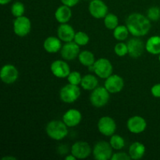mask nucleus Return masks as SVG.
<instances>
[{
  "instance_id": "18",
  "label": "nucleus",
  "mask_w": 160,
  "mask_h": 160,
  "mask_svg": "<svg viewBox=\"0 0 160 160\" xmlns=\"http://www.w3.org/2000/svg\"><path fill=\"white\" fill-rule=\"evenodd\" d=\"M76 32L71 25L68 23H60L57 29V35L63 42H73Z\"/></svg>"
},
{
  "instance_id": "13",
  "label": "nucleus",
  "mask_w": 160,
  "mask_h": 160,
  "mask_svg": "<svg viewBox=\"0 0 160 160\" xmlns=\"http://www.w3.org/2000/svg\"><path fill=\"white\" fill-rule=\"evenodd\" d=\"M80 52V46L74 42H66L60 50V55L66 61H72L78 58Z\"/></svg>"
},
{
  "instance_id": "27",
  "label": "nucleus",
  "mask_w": 160,
  "mask_h": 160,
  "mask_svg": "<svg viewBox=\"0 0 160 160\" xmlns=\"http://www.w3.org/2000/svg\"><path fill=\"white\" fill-rule=\"evenodd\" d=\"M109 144L115 150H121L125 146V140L119 134H112L109 139Z\"/></svg>"
},
{
  "instance_id": "32",
  "label": "nucleus",
  "mask_w": 160,
  "mask_h": 160,
  "mask_svg": "<svg viewBox=\"0 0 160 160\" xmlns=\"http://www.w3.org/2000/svg\"><path fill=\"white\" fill-rule=\"evenodd\" d=\"M147 17L151 21H157L160 19V8L158 6L150 7L147 11Z\"/></svg>"
},
{
  "instance_id": "22",
  "label": "nucleus",
  "mask_w": 160,
  "mask_h": 160,
  "mask_svg": "<svg viewBox=\"0 0 160 160\" xmlns=\"http://www.w3.org/2000/svg\"><path fill=\"white\" fill-rule=\"evenodd\" d=\"M145 50L153 56L160 54V36L154 35L150 37L145 42Z\"/></svg>"
},
{
  "instance_id": "2",
  "label": "nucleus",
  "mask_w": 160,
  "mask_h": 160,
  "mask_svg": "<svg viewBox=\"0 0 160 160\" xmlns=\"http://www.w3.org/2000/svg\"><path fill=\"white\" fill-rule=\"evenodd\" d=\"M46 134L50 138L55 141H61L68 135V127L62 120H54L48 122L47 124Z\"/></svg>"
},
{
  "instance_id": "5",
  "label": "nucleus",
  "mask_w": 160,
  "mask_h": 160,
  "mask_svg": "<svg viewBox=\"0 0 160 160\" xmlns=\"http://www.w3.org/2000/svg\"><path fill=\"white\" fill-rule=\"evenodd\" d=\"M81 96V88L78 85L67 84L60 89L59 98L65 103H73Z\"/></svg>"
},
{
  "instance_id": "31",
  "label": "nucleus",
  "mask_w": 160,
  "mask_h": 160,
  "mask_svg": "<svg viewBox=\"0 0 160 160\" xmlns=\"http://www.w3.org/2000/svg\"><path fill=\"white\" fill-rule=\"evenodd\" d=\"M67 81L68 83L74 85H80L82 80V77L80 72L78 71H72L67 77Z\"/></svg>"
},
{
  "instance_id": "29",
  "label": "nucleus",
  "mask_w": 160,
  "mask_h": 160,
  "mask_svg": "<svg viewBox=\"0 0 160 160\" xmlns=\"http://www.w3.org/2000/svg\"><path fill=\"white\" fill-rule=\"evenodd\" d=\"M25 12V6L21 2H15L11 6V13L14 17H19L23 16Z\"/></svg>"
},
{
  "instance_id": "34",
  "label": "nucleus",
  "mask_w": 160,
  "mask_h": 160,
  "mask_svg": "<svg viewBox=\"0 0 160 160\" xmlns=\"http://www.w3.org/2000/svg\"><path fill=\"white\" fill-rule=\"evenodd\" d=\"M151 94L155 98H160V83H157L152 87Z\"/></svg>"
},
{
  "instance_id": "28",
  "label": "nucleus",
  "mask_w": 160,
  "mask_h": 160,
  "mask_svg": "<svg viewBox=\"0 0 160 160\" xmlns=\"http://www.w3.org/2000/svg\"><path fill=\"white\" fill-rule=\"evenodd\" d=\"M89 40H90V38L87 33L84 31H78L75 34L73 42L78 44L79 46H85L88 44Z\"/></svg>"
},
{
  "instance_id": "4",
  "label": "nucleus",
  "mask_w": 160,
  "mask_h": 160,
  "mask_svg": "<svg viewBox=\"0 0 160 160\" xmlns=\"http://www.w3.org/2000/svg\"><path fill=\"white\" fill-rule=\"evenodd\" d=\"M92 71L102 79H106L113 72V67L110 61L106 58H100L96 59L92 66Z\"/></svg>"
},
{
  "instance_id": "25",
  "label": "nucleus",
  "mask_w": 160,
  "mask_h": 160,
  "mask_svg": "<svg viewBox=\"0 0 160 160\" xmlns=\"http://www.w3.org/2000/svg\"><path fill=\"white\" fill-rule=\"evenodd\" d=\"M130 31L126 25H118L113 30V37L119 42H123L128 38Z\"/></svg>"
},
{
  "instance_id": "17",
  "label": "nucleus",
  "mask_w": 160,
  "mask_h": 160,
  "mask_svg": "<svg viewBox=\"0 0 160 160\" xmlns=\"http://www.w3.org/2000/svg\"><path fill=\"white\" fill-rule=\"evenodd\" d=\"M82 120V114L78 109H70L64 112L62 121L68 128H74L79 125Z\"/></svg>"
},
{
  "instance_id": "24",
  "label": "nucleus",
  "mask_w": 160,
  "mask_h": 160,
  "mask_svg": "<svg viewBox=\"0 0 160 160\" xmlns=\"http://www.w3.org/2000/svg\"><path fill=\"white\" fill-rule=\"evenodd\" d=\"M78 60H79L80 63L82 64L83 66L89 67L94 65L96 59H95V55L93 54V52L88 51V50H84L80 52L79 56H78Z\"/></svg>"
},
{
  "instance_id": "15",
  "label": "nucleus",
  "mask_w": 160,
  "mask_h": 160,
  "mask_svg": "<svg viewBox=\"0 0 160 160\" xmlns=\"http://www.w3.org/2000/svg\"><path fill=\"white\" fill-rule=\"evenodd\" d=\"M127 45L128 47V55L134 59L141 57L145 50V44L138 37L130 39Z\"/></svg>"
},
{
  "instance_id": "40",
  "label": "nucleus",
  "mask_w": 160,
  "mask_h": 160,
  "mask_svg": "<svg viewBox=\"0 0 160 160\" xmlns=\"http://www.w3.org/2000/svg\"><path fill=\"white\" fill-rule=\"evenodd\" d=\"M88 1H92V0H88Z\"/></svg>"
},
{
  "instance_id": "39",
  "label": "nucleus",
  "mask_w": 160,
  "mask_h": 160,
  "mask_svg": "<svg viewBox=\"0 0 160 160\" xmlns=\"http://www.w3.org/2000/svg\"><path fill=\"white\" fill-rule=\"evenodd\" d=\"M159 61L160 62V54L159 55Z\"/></svg>"
},
{
  "instance_id": "11",
  "label": "nucleus",
  "mask_w": 160,
  "mask_h": 160,
  "mask_svg": "<svg viewBox=\"0 0 160 160\" xmlns=\"http://www.w3.org/2000/svg\"><path fill=\"white\" fill-rule=\"evenodd\" d=\"M70 152L73 154L77 159H84L88 157L92 152V148L88 142L83 141H78L73 144L70 149Z\"/></svg>"
},
{
  "instance_id": "3",
  "label": "nucleus",
  "mask_w": 160,
  "mask_h": 160,
  "mask_svg": "<svg viewBox=\"0 0 160 160\" xmlns=\"http://www.w3.org/2000/svg\"><path fill=\"white\" fill-rule=\"evenodd\" d=\"M110 93L104 87H97L90 95V102L96 108H102L106 106L109 101Z\"/></svg>"
},
{
  "instance_id": "9",
  "label": "nucleus",
  "mask_w": 160,
  "mask_h": 160,
  "mask_svg": "<svg viewBox=\"0 0 160 160\" xmlns=\"http://www.w3.org/2000/svg\"><path fill=\"white\" fill-rule=\"evenodd\" d=\"M19 78V71L12 64H6L0 70V78L3 83L11 84L15 83Z\"/></svg>"
},
{
  "instance_id": "30",
  "label": "nucleus",
  "mask_w": 160,
  "mask_h": 160,
  "mask_svg": "<svg viewBox=\"0 0 160 160\" xmlns=\"http://www.w3.org/2000/svg\"><path fill=\"white\" fill-rule=\"evenodd\" d=\"M114 52L119 57H123V56H127L128 54V45L124 42H118L116 44L115 47H114Z\"/></svg>"
},
{
  "instance_id": "14",
  "label": "nucleus",
  "mask_w": 160,
  "mask_h": 160,
  "mask_svg": "<svg viewBox=\"0 0 160 160\" xmlns=\"http://www.w3.org/2000/svg\"><path fill=\"white\" fill-rule=\"evenodd\" d=\"M50 70L52 73L58 78H67L71 72L69 64L65 60L61 59L53 61L50 66Z\"/></svg>"
},
{
  "instance_id": "7",
  "label": "nucleus",
  "mask_w": 160,
  "mask_h": 160,
  "mask_svg": "<svg viewBox=\"0 0 160 160\" xmlns=\"http://www.w3.org/2000/svg\"><path fill=\"white\" fill-rule=\"evenodd\" d=\"M31 31V21L24 15L16 17L13 21V32L18 37L23 38L29 34Z\"/></svg>"
},
{
  "instance_id": "36",
  "label": "nucleus",
  "mask_w": 160,
  "mask_h": 160,
  "mask_svg": "<svg viewBox=\"0 0 160 160\" xmlns=\"http://www.w3.org/2000/svg\"><path fill=\"white\" fill-rule=\"evenodd\" d=\"M65 159L66 160H76L77 158L75 157L73 154H70V155H68V156H66Z\"/></svg>"
},
{
  "instance_id": "35",
  "label": "nucleus",
  "mask_w": 160,
  "mask_h": 160,
  "mask_svg": "<svg viewBox=\"0 0 160 160\" xmlns=\"http://www.w3.org/2000/svg\"><path fill=\"white\" fill-rule=\"evenodd\" d=\"M60 1L62 2V4L66 5L67 6H70V7H73V6L78 4L80 0H60Z\"/></svg>"
},
{
  "instance_id": "10",
  "label": "nucleus",
  "mask_w": 160,
  "mask_h": 160,
  "mask_svg": "<svg viewBox=\"0 0 160 160\" xmlns=\"http://www.w3.org/2000/svg\"><path fill=\"white\" fill-rule=\"evenodd\" d=\"M91 16L95 19H104L108 14V6L102 0H92L88 6Z\"/></svg>"
},
{
  "instance_id": "21",
  "label": "nucleus",
  "mask_w": 160,
  "mask_h": 160,
  "mask_svg": "<svg viewBox=\"0 0 160 160\" xmlns=\"http://www.w3.org/2000/svg\"><path fill=\"white\" fill-rule=\"evenodd\" d=\"M146 148L144 144L139 142H135L132 143L128 150V154L132 159H141L145 154Z\"/></svg>"
},
{
  "instance_id": "16",
  "label": "nucleus",
  "mask_w": 160,
  "mask_h": 160,
  "mask_svg": "<svg viewBox=\"0 0 160 160\" xmlns=\"http://www.w3.org/2000/svg\"><path fill=\"white\" fill-rule=\"evenodd\" d=\"M127 128L132 134H141L146 129L147 122L141 116H133L128 119Z\"/></svg>"
},
{
  "instance_id": "23",
  "label": "nucleus",
  "mask_w": 160,
  "mask_h": 160,
  "mask_svg": "<svg viewBox=\"0 0 160 160\" xmlns=\"http://www.w3.org/2000/svg\"><path fill=\"white\" fill-rule=\"evenodd\" d=\"M80 85L84 90L93 91L98 85V80L95 75L86 74L82 77L81 83Z\"/></svg>"
},
{
  "instance_id": "6",
  "label": "nucleus",
  "mask_w": 160,
  "mask_h": 160,
  "mask_svg": "<svg viewBox=\"0 0 160 160\" xmlns=\"http://www.w3.org/2000/svg\"><path fill=\"white\" fill-rule=\"evenodd\" d=\"M112 146L109 142L106 141H100L98 142L94 146L92 150V154L94 158L97 160H109L111 159L112 156Z\"/></svg>"
},
{
  "instance_id": "8",
  "label": "nucleus",
  "mask_w": 160,
  "mask_h": 160,
  "mask_svg": "<svg viewBox=\"0 0 160 160\" xmlns=\"http://www.w3.org/2000/svg\"><path fill=\"white\" fill-rule=\"evenodd\" d=\"M97 127L98 131L106 137H111L112 134H115L117 130V123L115 120L108 116L101 117L98 120Z\"/></svg>"
},
{
  "instance_id": "20",
  "label": "nucleus",
  "mask_w": 160,
  "mask_h": 160,
  "mask_svg": "<svg viewBox=\"0 0 160 160\" xmlns=\"http://www.w3.org/2000/svg\"><path fill=\"white\" fill-rule=\"evenodd\" d=\"M71 7L62 4L59 6L55 12V18L59 23H67L72 17Z\"/></svg>"
},
{
  "instance_id": "12",
  "label": "nucleus",
  "mask_w": 160,
  "mask_h": 160,
  "mask_svg": "<svg viewBox=\"0 0 160 160\" xmlns=\"http://www.w3.org/2000/svg\"><path fill=\"white\" fill-rule=\"evenodd\" d=\"M104 86L110 94H117L123 90L124 87V81L122 77L112 73L106 78Z\"/></svg>"
},
{
  "instance_id": "33",
  "label": "nucleus",
  "mask_w": 160,
  "mask_h": 160,
  "mask_svg": "<svg viewBox=\"0 0 160 160\" xmlns=\"http://www.w3.org/2000/svg\"><path fill=\"white\" fill-rule=\"evenodd\" d=\"M112 160H129L131 159L129 154L126 152H117L113 153L111 158Z\"/></svg>"
},
{
  "instance_id": "1",
  "label": "nucleus",
  "mask_w": 160,
  "mask_h": 160,
  "mask_svg": "<svg viewBox=\"0 0 160 160\" xmlns=\"http://www.w3.org/2000/svg\"><path fill=\"white\" fill-rule=\"evenodd\" d=\"M126 26L131 35L140 38L148 34L151 30L152 23L147 16L145 17L139 12H134L130 14L127 18Z\"/></svg>"
},
{
  "instance_id": "19",
  "label": "nucleus",
  "mask_w": 160,
  "mask_h": 160,
  "mask_svg": "<svg viewBox=\"0 0 160 160\" xmlns=\"http://www.w3.org/2000/svg\"><path fill=\"white\" fill-rule=\"evenodd\" d=\"M62 47V41L59 38V37L50 36L44 41L43 48L48 53L58 52L60 51Z\"/></svg>"
},
{
  "instance_id": "37",
  "label": "nucleus",
  "mask_w": 160,
  "mask_h": 160,
  "mask_svg": "<svg viewBox=\"0 0 160 160\" xmlns=\"http://www.w3.org/2000/svg\"><path fill=\"white\" fill-rule=\"evenodd\" d=\"M2 160H17V158L14 157V156H4L3 158H2Z\"/></svg>"
},
{
  "instance_id": "38",
  "label": "nucleus",
  "mask_w": 160,
  "mask_h": 160,
  "mask_svg": "<svg viewBox=\"0 0 160 160\" xmlns=\"http://www.w3.org/2000/svg\"><path fill=\"white\" fill-rule=\"evenodd\" d=\"M11 1H12V0H0V4H1L2 6H5V5L6 4H9Z\"/></svg>"
},
{
  "instance_id": "26",
  "label": "nucleus",
  "mask_w": 160,
  "mask_h": 160,
  "mask_svg": "<svg viewBox=\"0 0 160 160\" xmlns=\"http://www.w3.org/2000/svg\"><path fill=\"white\" fill-rule=\"evenodd\" d=\"M104 25L107 29L113 31L119 25V18L116 14L108 13L104 17Z\"/></svg>"
}]
</instances>
